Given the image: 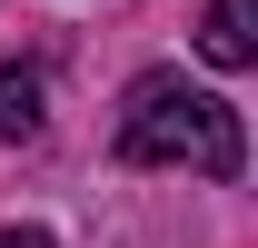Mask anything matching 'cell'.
Returning a JSON list of instances; mask_svg holds the SVG:
<instances>
[{
  "mask_svg": "<svg viewBox=\"0 0 258 248\" xmlns=\"http://www.w3.org/2000/svg\"><path fill=\"white\" fill-rule=\"evenodd\" d=\"M119 159L129 169H199V179H238V109L219 90H189L179 70H149V80H129L119 99Z\"/></svg>",
  "mask_w": 258,
  "mask_h": 248,
  "instance_id": "6da1fadb",
  "label": "cell"
},
{
  "mask_svg": "<svg viewBox=\"0 0 258 248\" xmlns=\"http://www.w3.org/2000/svg\"><path fill=\"white\" fill-rule=\"evenodd\" d=\"M199 60H209V70H248V60H258V0H209Z\"/></svg>",
  "mask_w": 258,
  "mask_h": 248,
  "instance_id": "7a4b0ae2",
  "label": "cell"
},
{
  "mask_svg": "<svg viewBox=\"0 0 258 248\" xmlns=\"http://www.w3.org/2000/svg\"><path fill=\"white\" fill-rule=\"evenodd\" d=\"M40 119H50V109H40V70L0 60V139H40Z\"/></svg>",
  "mask_w": 258,
  "mask_h": 248,
  "instance_id": "3957f363",
  "label": "cell"
},
{
  "mask_svg": "<svg viewBox=\"0 0 258 248\" xmlns=\"http://www.w3.org/2000/svg\"><path fill=\"white\" fill-rule=\"evenodd\" d=\"M0 248H50V228H10V238H0Z\"/></svg>",
  "mask_w": 258,
  "mask_h": 248,
  "instance_id": "277c9868",
  "label": "cell"
}]
</instances>
